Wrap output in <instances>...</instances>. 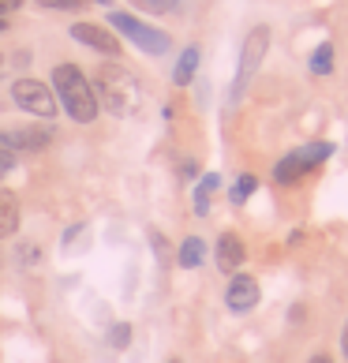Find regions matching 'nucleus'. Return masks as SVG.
Instances as JSON below:
<instances>
[{"label":"nucleus","mask_w":348,"mask_h":363,"mask_svg":"<svg viewBox=\"0 0 348 363\" xmlns=\"http://www.w3.org/2000/svg\"><path fill=\"white\" fill-rule=\"evenodd\" d=\"M131 4L142 8V11H150V16H169V11L180 8V0H131Z\"/></svg>","instance_id":"f3484780"},{"label":"nucleus","mask_w":348,"mask_h":363,"mask_svg":"<svg viewBox=\"0 0 348 363\" xmlns=\"http://www.w3.org/2000/svg\"><path fill=\"white\" fill-rule=\"evenodd\" d=\"M255 187H259V180L251 177V172H244V177L236 180V187H232V191H229V199H232V203L240 206V203H247V199L255 195Z\"/></svg>","instance_id":"dca6fc26"},{"label":"nucleus","mask_w":348,"mask_h":363,"mask_svg":"<svg viewBox=\"0 0 348 363\" xmlns=\"http://www.w3.org/2000/svg\"><path fill=\"white\" fill-rule=\"evenodd\" d=\"M72 38H75V42H83V45H90V49H98V52H105V57H116V52H120V38H113L98 23H75Z\"/></svg>","instance_id":"423d86ee"},{"label":"nucleus","mask_w":348,"mask_h":363,"mask_svg":"<svg viewBox=\"0 0 348 363\" xmlns=\"http://www.w3.org/2000/svg\"><path fill=\"white\" fill-rule=\"evenodd\" d=\"M109 341H113L116 348H124V345L131 341V330H128V322H116V326H113V333H109Z\"/></svg>","instance_id":"6ab92c4d"},{"label":"nucleus","mask_w":348,"mask_h":363,"mask_svg":"<svg viewBox=\"0 0 348 363\" xmlns=\"http://www.w3.org/2000/svg\"><path fill=\"white\" fill-rule=\"evenodd\" d=\"M0 72H4V57H0Z\"/></svg>","instance_id":"a878e982"},{"label":"nucleus","mask_w":348,"mask_h":363,"mask_svg":"<svg viewBox=\"0 0 348 363\" xmlns=\"http://www.w3.org/2000/svg\"><path fill=\"white\" fill-rule=\"evenodd\" d=\"M109 26H116L124 38H131L142 52H150V57H162V52H169V34L165 30H154V26H146L142 19L128 16V11H109Z\"/></svg>","instance_id":"f03ea898"},{"label":"nucleus","mask_w":348,"mask_h":363,"mask_svg":"<svg viewBox=\"0 0 348 363\" xmlns=\"http://www.w3.org/2000/svg\"><path fill=\"white\" fill-rule=\"evenodd\" d=\"M311 363H333V359H330L326 352H315V356H311Z\"/></svg>","instance_id":"4be33fe9"},{"label":"nucleus","mask_w":348,"mask_h":363,"mask_svg":"<svg viewBox=\"0 0 348 363\" xmlns=\"http://www.w3.org/2000/svg\"><path fill=\"white\" fill-rule=\"evenodd\" d=\"M341 345H344V356H348V322H344V337H341Z\"/></svg>","instance_id":"5701e85b"},{"label":"nucleus","mask_w":348,"mask_h":363,"mask_svg":"<svg viewBox=\"0 0 348 363\" xmlns=\"http://www.w3.org/2000/svg\"><path fill=\"white\" fill-rule=\"evenodd\" d=\"M19 228V199L11 191H0V236H11Z\"/></svg>","instance_id":"9d476101"},{"label":"nucleus","mask_w":348,"mask_h":363,"mask_svg":"<svg viewBox=\"0 0 348 363\" xmlns=\"http://www.w3.org/2000/svg\"><path fill=\"white\" fill-rule=\"evenodd\" d=\"M52 143L49 128H0V146L4 150H45Z\"/></svg>","instance_id":"39448f33"},{"label":"nucleus","mask_w":348,"mask_h":363,"mask_svg":"<svg viewBox=\"0 0 348 363\" xmlns=\"http://www.w3.org/2000/svg\"><path fill=\"white\" fill-rule=\"evenodd\" d=\"M169 363H180V359H169Z\"/></svg>","instance_id":"bb28decb"},{"label":"nucleus","mask_w":348,"mask_h":363,"mask_svg":"<svg viewBox=\"0 0 348 363\" xmlns=\"http://www.w3.org/2000/svg\"><path fill=\"white\" fill-rule=\"evenodd\" d=\"M203 240H198V236H187L184 240V244H180V266H184V270H195V266L198 262H203Z\"/></svg>","instance_id":"4468645a"},{"label":"nucleus","mask_w":348,"mask_h":363,"mask_svg":"<svg viewBox=\"0 0 348 363\" xmlns=\"http://www.w3.org/2000/svg\"><path fill=\"white\" fill-rule=\"evenodd\" d=\"M11 169H16V154L0 146V177H4V172H11Z\"/></svg>","instance_id":"aec40b11"},{"label":"nucleus","mask_w":348,"mask_h":363,"mask_svg":"<svg viewBox=\"0 0 348 363\" xmlns=\"http://www.w3.org/2000/svg\"><path fill=\"white\" fill-rule=\"evenodd\" d=\"M307 169L303 161H300V154H288V157H281L277 161V169H274V177H277V184H285V187H292V184H300L303 177H307Z\"/></svg>","instance_id":"1a4fd4ad"},{"label":"nucleus","mask_w":348,"mask_h":363,"mask_svg":"<svg viewBox=\"0 0 348 363\" xmlns=\"http://www.w3.org/2000/svg\"><path fill=\"white\" fill-rule=\"evenodd\" d=\"M218 187H221V177H218V172H206L203 184H198V191H195V213H198V218H206V213H210V199H213Z\"/></svg>","instance_id":"f8f14e48"},{"label":"nucleus","mask_w":348,"mask_h":363,"mask_svg":"<svg viewBox=\"0 0 348 363\" xmlns=\"http://www.w3.org/2000/svg\"><path fill=\"white\" fill-rule=\"evenodd\" d=\"M311 72L315 75H330L333 72V45L330 42H322V45L311 52Z\"/></svg>","instance_id":"2eb2a0df"},{"label":"nucleus","mask_w":348,"mask_h":363,"mask_svg":"<svg viewBox=\"0 0 348 363\" xmlns=\"http://www.w3.org/2000/svg\"><path fill=\"white\" fill-rule=\"evenodd\" d=\"M195 68H198V45H187L180 52V64H176V72H172V83L176 86H187L195 79Z\"/></svg>","instance_id":"9b49d317"},{"label":"nucleus","mask_w":348,"mask_h":363,"mask_svg":"<svg viewBox=\"0 0 348 363\" xmlns=\"http://www.w3.org/2000/svg\"><path fill=\"white\" fill-rule=\"evenodd\" d=\"M266 49H270V26H255V30L247 34L244 49H240V72H236V86H232V98H240L247 86V79L259 72V64L266 57Z\"/></svg>","instance_id":"20e7f679"},{"label":"nucleus","mask_w":348,"mask_h":363,"mask_svg":"<svg viewBox=\"0 0 348 363\" xmlns=\"http://www.w3.org/2000/svg\"><path fill=\"white\" fill-rule=\"evenodd\" d=\"M225 303H229V311H251V307L259 303V281L251 274H232V285H229V296H225Z\"/></svg>","instance_id":"0eeeda50"},{"label":"nucleus","mask_w":348,"mask_h":363,"mask_svg":"<svg viewBox=\"0 0 348 363\" xmlns=\"http://www.w3.org/2000/svg\"><path fill=\"white\" fill-rule=\"evenodd\" d=\"M94 4H113V0H94Z\"/></svg>","instance_id":"393cba45"},{"label":"nucleus","mask_w":348,"mask_h":363,"mask_svg":"<svg viewBox=\"0 0 348 363\" xmlns=\"http://www.w3.org/2000/svg\"><path fill=\"white\" fill-rule=\"evenodd\" d=\"M244 244H240V236L236 233H225L218 240V266L225 274H240V266H244Z\"/></svg>","instance_id":"6e6552de"},{"label":"nucleus","mask_w":348,"mask_h":363,"mask_svg":"<svg viewBox=\"0 0 348 363\" xmlns=\"http://www.w3.org/2000/svg\"><path fill=\"white\" fill-rule=\"evenodd\" d=\"M38 4L49 8V11H79L86 0H38Z\"/></svg>","instance_id":"a211bd4d"},{"label":"nucleus","mask_w":348,"mask_h":363,"mask_svg":"<svg viewBox=\"0 0 348 363\" xmlns=\"http://www.w3.org/2000/svg\"><path fill=\"white\" fill-rule=\"evenodd\" d=\"M296 154H300V161L307 169H315V165H322V161L333 154V143H307V146H300Z\"/></svg>","instance_id":"ddd939ff"},{"label":"nucleus","mask_w":348,"mask_h":363,"mask_svg":"<svg viewBox=\"0 0 348 363\" xmlns=\"http://www.w3.org/2000/svg\"><path fill=\"white\" fill-rule=\"evenodd\" d=\"M52 86H57V98L75 124H90L98 116V94H94L90 79L75 64H57L52 68Z\"/></svg>","instance_id":"f257e3e1"},{"label":"nucleus","mask_w":348,"mask_h":363,"mask_svg":"<svg viewBox=\"0 0 348 363\" xmlns=\"http://www.w3.org/2000/svg\"><path fill=\"white\" fill-rule=\"evenodd\" d=\"M8 30V19H0V34H4Z\"/></svg>","instance_id":"b1692460"},{"label":"nucleus","mask_w":348,"mask_h":363,"mask_svg":"<svg viewBox=\"0 0 348 363\" xmlns=\"http://www.w3.org/2000/svg\"><path fill=\"white\" fill-rule=\"evenodd\" d=\"M16 8H23V0H0V19H8Z\"/></svg>","instance_id":"412c9836"},{"label":"nucleus","mask_w":348,"mask_h":363,"mask_svg":"<svg viewBox=\"0 0 348 363\" xmlns=\"http://www.w3.org/2000/svg\"><path fill=\"white\" fill-rule=\"evenodd\" d=\"M11 98H16L19 109H26L30 116H57V98H52V90L45 83H38V79H16L11 83Z\"/></svg>","instance_id":"7ed1b4c3"}]
</instances>
